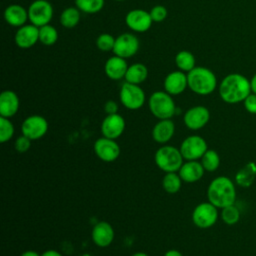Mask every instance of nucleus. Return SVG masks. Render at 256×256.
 <instances>
[{
    "mask_svg": "<svg viewBox=\"0 0 256 256\" xmlns=\"http://www.w3.org/2000/svg\"><path fill=\"white\" fill-rule=\"evenodd\" d=\"M220 98L228 104L243 102L251 93L250 80L240 73L225 76L219 85Z\"/></svg>",
    "mask_w": 256,
    "mask_h": 256,
    "instance_id": "1",
    "label": "nucleus"
},
{
    "mask_svg": "<svg viewBox=\"0 0 256 256\" xmlns=\"http://www.w3.org/2000/svg\"><path fill=\"white\" fill-rule=\"evenodd\" d=\"M207 198L208 201L218 209L235 204V183L227 176H218L214 178L208 185Z\"/></svg>",
    "mask_w": 256,
    "mask_h": 256,
    "instance_id": "2",
    "label": "nucleus"
},
{
    "mask_svg": "<svg viewBox=\"0 0 256 256\" xmlns=\"http://www.w3.org/2000/svg\"><path fill=\"white\" fill-rule=\"evenodd\" d=\"M188 87L198 95H209L217 87V78L213 71L206 67H195L187 73Z\"/></svg>",
    "mask_w": 256,
    "mask_h": 256,
    "instance_id": "3",
    "label": "nucleus"
},
{
    "mask_svg": "<svg viewBox=\"0 0 256 256\" xmlns=\"http://www.w3.org/2000/svg\"><path fill=\"white\" fill-rule=\"evenodd\" d=\"M154 161L160 170L168 173L178 172L184 163V158L179 148L172 145H163L155 152Z\"/></svg>",
    "mask_w": 256,
    "mask_h": 256,
    "instance_id": "4",
    "label": "nucleus"
},
{
    "mask_svg": "<svg viewBox=\"0 0 256 256\" xmlns=\"http://www.w3.org/2000/svg\"><path fill=\"white\" fill-rule=\"evenodd\" d=\"M148 107L157 119H171L176 112V105L172 95L166 91H155L148 99Z\"/></svg>",
    "mask_w": 256,
    "mask_h": 256,
    "instance_id": "5",
    "label": "nucleus"
},
{
    "mask_svg": "<svg viewBox=\"0 0 256 256\" xmlns=\"http://www.w3.org/2000/svg\"><path fill=\"white\" fill-rule=\"evenodd\" d=\"M218 208L209 201L198 204L192 211V222L200 229L212 227L218 220Z\"/></svg>",
    "mask_w": 256,
    "mask_h": 256,
    "instance_id": "6",
    "label": "nucleus"
},
{
    "mask_svg": "<svg viewBox=\"0 0 256 256\" xmlns=\"http://www.w3.org/2000/svg\"><path fill=\"white\" fill-rule=\"evenodd\" d=\"M120 101L122 105L129 110L140 109L145 103V92L137 85L125 82L119 93Z\"/></svg>",
    "mask_w": 256,
    "mask_h": 256,
    "instance_id": "7",
    "label": "nucleus"
},
{
    "mask_svg": "<svg viewBox=\"0 0 256 256\" xmlns=\"http://www.w3.org/2000/svg\"><path fill=\"white\" fill-rule=\"evenodd\" d=\"M179 149L184 160H198L208 150V145L203 137L190 135L181 142Z\"/></svg>",
    "mask_w": 256,
    "mask_h": 256,
    "instance_id": "8",
    "label": "nucleus"
},
{
    "mask_svg": "<svg viewBox=\"0 0 256 256\" xmlns=\"http://www.w3.org/2000/svg\"><path fill=\"white\" fill-rule=\"evenodd\" d=\"M53 16L52 5L47 0H35L28 8V17L31 24L41 27L49 24Z\"/></svg>",
    "mask_w": 256,
    "mask_h": 256,
    "instance_id": "9",
    "label": "nucleus"
},
{
    "mask_svg": "<svg viewBox=\"0 0 256 256\" xmlns=\"http://www.w3.org/2000/svg\"><path fill=\"white\" fill-rule=\"evenodd\" d=\"M48 127L46 118L41 115H30L22 122L21 132L33 141L42 138L47 133Z\"/></svg>",
    "mask_w": 256,
    "mask_h": 256,
    "instance_id": "10",
    "label": "nucleus"
},
{
    "mask_svg": "<svg viewBox=\"0 0 256 256\" xmlns=\"http://www.w3.org/2000/svg\"><path fill=\"white\" fill-rule=\"evenodd\" d=\"M96 156L104 162H113L120 156V146L115 139L102 136L97 139L93 146Z\"/></svg>",
    "mask_w": 256,
    "mask_h": 256,
    "instance_id": "11",
    "label": "nucleus"
},
{
    "mask_svg": "<svg viewBox=\"0 0 256 256\" xmlns=\"http://www.w3.org/2000/svg\"><path fill=\"white\" fill-rule=\"evenodd\" d=\"M210 120V111L207 107L197 105L189 108L184 116L183 121L185 126L190 130L202 129Z\"/></svg>",
    "mask_w": 256,
    "mask_h": 256,
    "instance_id": "12",
    "label": "nucleus"
},
{
    "mask_svg": "<svg viewBox=\"0 0 256 256\" xmlns=\"http://www.w3.org/2000/svg\"><path fill=\"white\" fill-rule=\"evenodd\" d=\"M139 49L138 38L131 33H123L115 39L113 52L121 58H130L136 54Z\"/></svg>",
    "mask_w": 256,
    "mask_h": 256,
    "instance_id": "13",
    "label": "nucleus"
},
{
    "mask_svg": "<svg viewBox=\"0 0 256 256\" xmlns=\"http://www.w3.org/2000/svg\"><path fill=\"white\" fill-rule=\"evenodd\" d=\"M125 126V120L120 114H109L102 120L100 130L102 136L110 139H117L123 134Z\"/></svg>",
    "mask_w": 256,
    "mask_h": 256,
    "instance_id": "14",
    "label": "nucleus"
},
{
    "mask_svg": "<svg viewBox=\"0 0 256 256\" xmlns=\"http://www.w3.org/2000/svg\"><path fill=\"white\" fill-rule=\"evenodd\" d=\"M152 22L149 12L142 9L131 10L125 17L126 25L135 32H146L150 29Z\"/></svg>",
    "mask_w": 256,
    "mask_h": 256,
    "instance_id": "15",
    "label": "nucleus"
},
{
    "mask_svg": "<svg viewBox=\"0 0 256 256\" xmlns=\"http://www.w3.org/2000/svg\"><path fill=\"white\" fill-rule=\"evenodd\" d=\"M114 229L112 225L106 221L97 222L91 232V238L93 243L101 248L108 247L112 244L114 240Z\"/></svg>",
    "mask_w": 256,
    "mask_h": 256,
    "instance_id": "16",
    "label": "nucleus"
},
{
    "mask_svg": "<svg viewBox=\"0 0 256 256\" xmlns=\"http://www.w3.org/2000/svg\"><path fill=\"white\" fill-rule=\"evenodd\" d=\"M39 41V27L33 24H25L17 30L15 34V43L22 49H28Z\"/></svg>",
    "mask_w": 256,
    "mask_h": 256,
    "instance_id": "17",
    "label": "nucleus"
},
{
    "mask_svg": "<svg viewBox=\"0 0 256 256\" xmlns=\"http://www.w3.org/2000/svg\"><path fill=\"white\" fill-rule=\"evenodd\" d=\"M164 90L170 95H179L188 87L187 74L183 71H172L164 79Z\"/></svg>",
    "mask_w": 256,
    "mask_h": 256,
    "instance_id": "18",
    "label": "nucleus"
},
{
    "mask_svg": "<svg viewBox=\"0 0 256 256\" xmlns=\"http://www.w3.org/2000/svg\"><path fill=\"white\" fill-rule=\"evenodd\" d=\"M204 173L205 169L198 160H188L184 162L178 171L182 181L186 183H195L199 181Z\"/></svg>",
    "mask_w": 256,
    "mask_h": 256,
    "instance_id": "19",
    "label": "nucleus"
},
{
    "mask_svg": "<svg viewBox=\"0 0 256 256\" xmlns=\"http://www.w3.org/2000/svg\"><path fill=\"white\" fill-rule=\"evenodd\" d=\"M20 101L18 95L12 90H4L0 94V115L1 117L11 118L19 110Z\"/></svg>",
    "mask_w": 256,
    "mask_h": 256,
    "instance_id": "20",
    "label": "nucleus"
},
{
    "mask_svg": "<svg viewBox=\"0 0 256 256\" xmlns=\"http://www.w3.org/2000/svg\"><path fill=\"white\" fill-rule=\"evenodd\" d=\"M175 133V124L171 119L159 120L152 128V138L159 144H166Z\"/></svg>",
    "mask_w": 256,
    "mask_h": 256,
    "instance_id": "21",
    "label": "nucleus"
},
{
    "mask_svg": "<svg viewBox=\"0 0 256 256\" xmlns=\"http://www.w3.org/2000/svg\"><path fill=\"white\" fill-rule=\"evenodd\" d=\"M128 65L124 58L119 56L110 57L104 66V71L108 78L112 80H120L125 77Z\"/></svg>",
    "mask_w": 256,
    "mask_h": 256,
    "instance_id": "22",
    "label": "nucleus"
},
{
    "mask_svg": "<svg viewBox=\"0 0 256 256\" xmlns=\"http://www.w3.org/2000/svg\"><path fill=\"white\" fill-rule=\"evenodd\" d=\"M4 19L13 27H21L29 19L28 10L18 4L9 5L4 11Z\"/></svg>",
    "mask_w": 256,
    "mask_h": 256,
    "instance_id": "23",
    "label": "nucleus"
},
{
    "mask_svg": "<svg viewBox=\"0 0 256 256\" xmlns=\"http://www.w3.org/2000/svg\"><path fill=\"white\" fill-rule=\"evenodd\" d=\"M256 178V163H246L235 175V182L238 186L243 188L250 187Z\"/></svg>",
    "mask_w": 256,
    "mask_h": 256,
    "instance_id": "24",
    "label": "nucleus"
},
{
    "mask_svg": "<svg viewBox=\"0 0 256 256\" xmlns=\"http://www.w3.org/2000/svg\"><path fill=\"white\" fill-rule=\"evenodd\" d=\"M147 76H148L147 67L142 63H134L128 66V69L124 78L128 83L139 85L146 80Z\"/></svg>",
    "mask_w": 256,
    "mask_h": 256,
    "instance_id": "25",
    "label": "nucleus"
},
{
    "mask_svg": "<svg viewBox=\"0 0 256 256\" xmlns=\"http://www.w3.org/2000/svg\"><path fill=\"white\" fill-rule=\"evenodd\" d=\"M182 186V179L176 172L165 173L162 179V187L169 194L177 193Z\"/></svg>",
    "mask_w": 256,
    "mask_h": 256,
    "instance_id": "26",
    "label": "nucleus"
},
{
    "mask_svg": "<svg viewBox=\"0 0 256 256\" xmlns=\"http://www.w3.org/2000/svg\"><path fill=\"white\" fill-rule=\"evenodd\" d=\"M80 21V10L77 7H68L60 15V23L66 28L75 27Z\"/></svg>",
    "mask_w": 256,
    "mask_h": 256,
    "instance_id": "27",
    "label": "nucleus"
},
{
    "mask_svg": "<svg viewBox=\"0 0 256 256\" xmlns=\"http://www.w3.org/2000/svg\"><path fill=\"white\" fill-rule=\"evenodd\" d=\"M175 63L179 70L183 72H189L195 68V57L194 55L186 50L180 51L175 56Z\"/></svg>",
    "mask_w": 256,
    "mask_h": 256,
    "instance_id": "28",
    "label": "nucleus"
},
{
    "mask_svg": "<svg viewBox=\"0 0 256 256\" xmlns=\"http://www.w3.org/2000/svg\"><path fill=\"white\" fill-rule=\"evenodd\" d=\"M200 162H201L203 168L205 169V171L214 172L220 166V156L215 150L208 149L204 153V155L201 157Z\"/></svg>",
    "mask_w": 256,
    "mask_h": 256,
    "instance_id": "29",
    "label": "nucleus"
},
{
    "mask_svg": "<svg viewBox=\"0 0 256 256\" xmlns=\"http://www.w3.org/2000/svg\"><path fill=\"white\" fill-rule=\"evenodd\" d=\"M58 39V32L55 27L47 24L39 27V41L47 46L53 45Z\"/></svg>",
    "mask_w": 256,
    "mask_h": 256,
    "instance_id": "30",
    "label": "nucleus"
},
{
    "mask_svg": "<svg viewBox=\"0 0 256 256\" xmlns=\"http://www.w3.org/2000/svg\"><path fill=\"white\" fill-rule=\"evenodd\" d=\"M76 7L84 13H97L104 6V0H75Z\"/></svg>",
    "mask_w": 256,
    "mask_h": 256,
    "instance_id": "31",
    "label": "nucleus"
},
{
    "mask_svg": "<svg viewBox=\"0 0 256 256\" xmlns=\"http://www.w3.org/2000/svg\"><path fill=\"white\" fill-rule=\"evenodd\" d=\"M220 216L225 224L234 225L240 220V211L238 207L235 204H233L222 208Z\"/></svg>",
    "mask_w": 256,
    "mask_h": 256,
    "instance_id": "32",
    "label": "nucleus"
},
{
    "mask_svg": "<svg viewBox=\"0 0 256 256\" xmlns=\"http://www.w3.org/2000/svg\"><path fill=\"white\" fill-rule=\"evenodd\" d=\"M14 125L9 118L0 116V142H8L14 135Z\"/></svg>",
    "mask_w": 256,
    "mask_h": 256,
    "instance_id": "33",
    "label": "nucleus"
},
{
    "mask_svg": "<svg viewBox=\"0 0 256 256\" xmlns=\"http://www.w3.org/2000/svg\"><path fill=\"white\" fill-rule=\"evenodd\" d=\"M115 39L111 34L109 33H103L98 36L96 39V45L99 50L108 52V51H113L114 44H115Z\"/></svg>",
    "mask_w": 256,
    "mask_h": 256,
    "instance_id": "34",
    "label": "nucleus"
},
{
    "mask_svg": "<svg viewBox=\"0 0 256 256\" xmlns=\"http://www.w3.org/2000/svg\"><path fill=\"white\" fill-rule=\"evenodd\" d=\"M31 142H32V140L30 138H28L27 136L22 134L21 136L17 137V139L15 140V143H14L15 150L19 153H25L30 149Z\"/></svg>",
    "mask_w": 256,
    "mask_h": 256,
    "instance_id": "35",
    "label": "nucleus"
},
{
    "mask_svg": "<svg viewBox=\"0 0 256 256\" xmlns=\"http://www.w3.org/2000/svg\"><path fill=\"white\" fill-rule=\"evenodd\" d=\"M149 14L151 16L152 21L154 22H161L167 17V9L162 5H156L154 6L150 11Z\"/></svg>",
    "mask_w": 256,
    "mask_h": 256,
    "instance_id": "36",
    "label": "nucleus"
},
{
    "mask_svg": "<svg viewBox=\"0 0 256 256\" xmlns=\"http://www.w3.org/2000/svg\"><path fill=\"white\" fill-rule=\"evenodd\" d=\"M244 108L250 114H256V94L251 92L243 101Z\"/></svg>",
    "mask_w": 256,
    "mask_h": 256,
    "instance_id": "37",
    "label": "nucleus"
},
{
    "mask_svg": "<svg viewBox=\"0 0 256 256\" xmlns=\"http://www.w3.org/2000/svg\"><path fill=\"white\" fill-rule=\"evenodd\" d=\"M104 111L107 115L109 114H116L118 111V104L113 100H108L104 104Z\"/></svg>",
    "mask_w": 256,
    "mask_h": 256,
    "instance_id": "38",
    "label": "nucleus"
},
{
    "mask_svg": "<svg viewBox=\"0 0 256 256\" xmlns=\"http://www.w3.org/2000/svg\"><path fill=\"white\" fill-rule=\"evenodd\" d=\"M41 256H63L60 252H58L57 250H54V249H48V250H45Z\"/></svg>",
    "mask_w": 256,
    "mask_h": 256,
    "instance_id": "39",
    "label": "nucleus"
},
{
    "mask_svg": "<svg viewBox=\"0 0 256 256\" xmlns=\"http://www.w3.org/2000/svg\"><path fill=\"white\" fill-rule=\"evenodd\" d=\"M164 256H183V254H182L179 250L170 249V250H167V251L165 252Z\"/></svg>",
    "mask_w": 256,
    "mask_h": 256,
    "instance_id": "40",
    "label": "nucleus"
},
{
    "mask_svg": "<svg viewBox=\"0 0 256 256\" xmlns=\"http://www.w3.org/2000/svg\"><path fill=\"white\" fill-rule=\"evenodd\" d=\"M250 86H251V92L256 94V73L250 79Z\"/></svg>",
    "mask_w": 256,
    "mask_h": 256,
    "instance_id": "41",
    "label": "nucleus"
},
{
    "mask_svg": "<svg viewBox=\"0 0 256 256\" xmlns=\"http://www.w3.org/2000/svg\"><path fill=\"white\" fill-rule=\"evenodd\" d=\"M20 256H41V255L37 251L27 250V251H24Z\"/></svg>",
    "mask_w": 256,
    "mask_h": 256,
    "instance_id": "42",
    "label": "nucleus"
},
{
    "mask_svg": "<svg viewBox=\"0 0 256 256\" xmlns=\"http://www.w3.org/2000/svg\"><path fill=\"white\" fill-rule=\"evenodd\" d=\"M131 256H148L146 253H144V252H136V253H134V254H132Z\"/></svg>",
    "mask_w": 256,
    "mask_h": 256,
    "instance_id": "43",
    "label": "nucleus"
},
{
    "mask_svg": "<svg viewBox=\"0 0 256 256\" xmlns=\"http://www.w3.org/2000/svg\"><path fill=\"white\" fill-rule=\"evenodd\" d=\"M116 1H124V0H116Z\"/></svg>",
    "mask_w": 256,
    "mask_h": 256,
    "instance_id": "44",
    "label": "nucleus"
}]
</instances>
